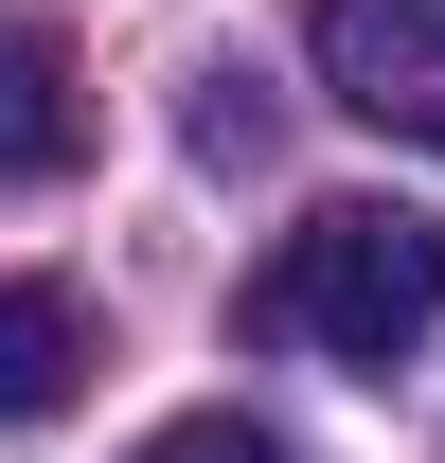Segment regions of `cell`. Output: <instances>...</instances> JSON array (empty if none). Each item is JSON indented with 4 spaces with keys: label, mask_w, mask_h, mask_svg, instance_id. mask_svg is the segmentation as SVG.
I'll list each match as a JSON object with an SVG mask.
<instances>
[{
    "label": "cell",
    "mask_w": 445,
    "mask_h": 463,
    "mask_svg": "<svg viewBox=\"0 0 445 463\" xmlns=\"http://www.w3.org/2000/svg\"><path fill=\"white\" fill-rule=\"evenodd\" d=\"M90 108H71V36L54 18H0V178H71Z\"/></svg>",
    "instance_id": "3"
},
{
    "label": "cell",
    "mask_w": 445,
    "mask_h": 463,
    "mask_svg": "<svg viewBox=\"0 0 445 463\" xmlns=\"http://www.w3.org/2000/svg\"><path fill=\"white\" fill-rule=\"evenodd\" d=\"M303 71L356 125H392V143H445V0H321L303 18Z\"/></svg>",
    "instance_id": "2"
},
{
    "label": "cell",
    "mask_w": 445,
    "mask_h": 463,
    "mask_svg": "<svg viewBox=\"0 0 445 463\" xmlns=\"http://www.w3.org/2000/svg\"><path fill=\"white\" fill-rule=\"evenodd\" d=\"M250 321L303 339V356H338V374H392V356L445 321V214H410V196H321V214L268 250Z\"/></svg>",
    "instance_id": "1"
},
{
    "label": "cell",
    "mask_w": 445,
    "mask_h": 463,
    "mask_svg": "<svg viewBox=\"0 0 445 463\" xmlns=\"http://www.w3.org/2000/svg\"><path fill=\"white\" fill-rule=\"evenodd\" d=\"M125 463H285V446L250 428V410H178V428H143Z\"/></svg>",
    "instance_id": "5"
},
{
    "label": "cell",
    "mask_w": 445,
    "mask_h": 463,
    "mask_svg": "<svg viewBox=\"0 0 445 463\" xmlns=\"http://www.w3.org/2000/svg\"><path fill=\"white\" fill-rule=\"evenodd\" d=\"M90 392V303L71 286H0V428H54Z\"/></svg>",
    "instance_id": "4"
}]
</instances>
